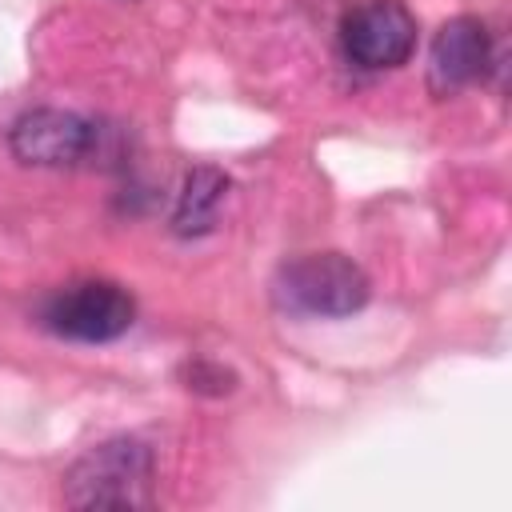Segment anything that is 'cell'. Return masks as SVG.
I'll return each instance as SVG.
<instances>
[{
    "label": "cell",
    "mask_w": 512,
    "mask_h": 512,
    "mask_svg": "<svg viewBox=\"0 0 512 512\" xmlns=\"http://www.w3.org/2000/svg\"><path fill=\"white\" fill-rule=\"evenodd\" d=\"M152 452L136 436H112L88 448L64 472L68 508H152Z\"/></svg>",
    "instance_id": "obj_1"
},
{
    "label": "cell",
    "mask_w": 512,
    "mask_h": 512,
    "mask_svg": "<svg viewBox=\"0 0 512 512\" xmlns=\"http://www.w3.org/2000/svg\"><path fill=\"white\" fill-rule=\"evenodd\" d=\"M280 308L300 316H348L368 300V276L356 260L340 252H308L280 264L272 280Z\"/></svg>",
    "instance_id": "obj_2"
},
{
    "label": "cell",
    "mask_w": 512,
    "mask_h": 512,
    "mask_svg": "<svg viewBox=\"0 0 512 512\" xmlns=\"http://www.w3.org/2000/svg\"><path fill=\"white\" fill-rule=\"evenodd\" d=\"M132 320H136L132 296L108 280H88V284H76L68 292H56L44 308V324L56 336L88 340V344H104V340L124 336L132 328Z\"/></svg>",
    "instance_id": "obj_3"
},
{
    "label": "cell",
    "mask_w": 512,
    "mask_h": 512,
    "mask_svg": "<svg viewBox=\"0 0 512 512\" xmlns=\"http://www.w3.org/2000/svg\"><path fill=\"white\" fill-rule=\"evenodd\" d=\"M340 40L360 68H400L416 48V16L404 0H368L344 16Z\"/></svg>",
    "instance_id": "obj_4"
},
{
    "label": "cell",
    "mask_w": 512,
    "mask_h": 512,
    "mask_svg": "<svg viewBox=\"0 0 512 512\" xmlns=\"http://www.w3.org/2000/svg\"><path fill=\"white\" fill-rule=\"evenodd\" d=\"M100 128L92 120H84L80 112H64V108H32L24 112L12 132V156L36 168H60V164H76L84 156H92Z\"/></svg>",
    "instance_id": "obj_5"
},
{
    "label": "cell",
    "mask_w": 512,
    "mask_h": 512,
    "mask_svg": "<svg viewBox=\"0 0 512 512\" xmlns=\"http://www.w3.org/2000/svg\"><path fill=\"white\" fill-rule=\"evenodd\" d=\"M488 64H492V36H488L484 20L456 16L432 40V56H428L432 92H440V96L460 92V88L476 84L488 72Z\"/></svg>",
    "instance_id": "obj_6"
},
{
    "label": "cell",
    "mask_w": 512,
    "mask_h": 512,
    "mask_svg": "<svg viewBox=\"0 0 512 512\" xmlns=\"http://www.w3.org/2000/svg\"><path fill=\"white\" fill-rule=\"evenodd\" d=\"M228 196V176L220 168H192L184 176V188L176 196V208H172V232L176 236H204L216 228V216H220V204Z\"/></svg>",
    "instance_id": "obj_7"
}]
</instances>
